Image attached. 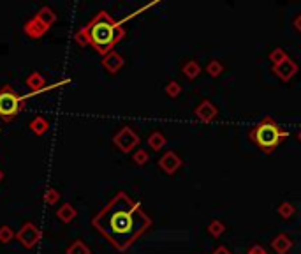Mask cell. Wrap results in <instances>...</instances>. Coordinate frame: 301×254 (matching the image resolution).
I'll return each instance as SVG.
<instances>
[{"instance_id":"6da1fadb","label":"cell","mask_w":301,"mask_h":254,"mask_svg":"<svg viewBox=\"0 0 301 254\" xmlns=\"http://www.w3.org/2000/svg\"><path fill=\"white\" fill-rule=\"evenodd\" d=\"M92 226L115 249L123 253L150 228L151 219L138 201L120 190L93 217Z\"/></svg>"},{"instance_id":"7a4b0ae2","label":"cell","mask_w":301,"mask_h":254,"mask_svg":"<svg viewBox=\"0 0 301 254\" xmlns=\"http://www.w3.org/2000/svg\"><path fill=\"white\" fill-rule=\"evenodd\" d=\"M125 35V29L118 23L108 11H99L87 25L81 27L74 34L76 42L80 46H92L97 53L104 57Z\"/></svg>"},{"instance_id":"3957f363","label":"cell","mask_w":301,"mask_h":254,"mask_svg":"<svg viewBox=\"0 0 301 254\" xmlns=\"http://www.w3.org/2000/svg\"><path fill=\"white\" fill-rule=\"evenodd\" d=\"M289 132L282 129L275 119L264 117L257 126L250 131V140L255 147H259L264 154H273L276 147L282 143L284 138H287Z\"/></svg>"},{"instance_id":"277c9868","label":"cell","mask_w":301,"mask_h":254,"mask_svg":"<svg viewBox=\"0 0 301 254\" xmlns=\"http://www.w3.org/2000/svg\"><path fill=\"white\" fill-rule=\"evenodd\" d=\"M27 104V97L18 94L11 85H4L0 89V119L4 122H11L23 111Z\"/></svg>"},{"instance_id":"5b68a950","label":"cell","mask_w":301,"mask_h":254,"mask_svg":"<svg viewBox=\"0 0 301 254\" xmlns=\"http://www.w3.org/2000/svg\"><path fill=\"white\" fill-rule=\"evenodd\" d=\"M113 143L117 148H120L121 152L129 154L139 145V136L132 127L125 126V127H121L120 131L113 136Z\"/></svg>"},{"instance_id":"8992f818","label":"cell","mask_w":301,"mask_h":254,"mask_svg":"<svg viewBox=\"0 0 301 254\" xmlns=\"http://www.w3.org/2000/svg\"><path fill=\"white\" fill-rule=\"evenodd\" d=\"M41 235H42L41 229L33 224V222H25V224L20 228V231L16 233V240L20 242L25 249H32V247H35V244L41 240Z\"/></svg>"},{"instance_id":"52a82bcc","label":"cell","mask_w":301,"mask_h":254,"mask_svg":"<svg viewBox=\"0 0 301 254\" xmlns=\"http://www.w3.org/2000/svg\"><path fill=\"white\" fill-rule=\"evenodd\" d=\"M181 164H183L181 157L176 152H173V150H167V152L159 159V168L162 169L166 175H175L176 171L181 168Z\"/></svg>"},{"instance_id":"ba28073f","label":"cell","mask_w":301,"mask_h":254,"mask_svg":"<svg viewBox=\"0 0 301 254\" xmlns=\"http://www.w3.org/2000/svg\"><path fill=\"white\" fill-rule=\"evenodd\" d=\"M273 72H275L280 80L289 81L298 72V64L294 62L293 59H289L287 57V59H285L284 62L278 64V65H273Z\"/></svg>"},{"instance_id":"9c48e42d","label":"cell","mask_w":301,"mask_h":254,"mask_svg":"<svg viewBox=\"0 0 301 254\" xmlns=\"http://www.w3.org/2000/svg\"><path fill=\"white\" fill-rule=\"evenodd\" d=\"M123 64H125V60L118 51H109L108 55L102 57V67L108 72H111V74H117L123 67Z\"/></svg>"},{"instance_id":"30bf717a","label":"cell","mask_w":301,"mask_h":254,"mask_svg":"<svg viewBox=\"0 0 301 254\" xmlns=\"http://www.w3.org/2000/svg\"><path fill=\"white\" fill-rule=\"evenodd\" d=\"M194 115H196L199 120H203V122H213V120L218 117V110L210 101H203L196 110H194Z\"/></svg>"},{"instance_id":"8fae6325","label":"cell","mask_w":301,"mask_h":254,"mask_svg":"<svg viewBox=\"0 0 301 254\" xmlns=\"http://www.w3.org/2000/svg\"><path fill=\"white\" fill-rule=\"evenodd\" d=\"M23 30H25V34L29 35V37L39 39V37H42V35L46 34L48 30H50V27H46L42 21H39L37 18L33 16V18H30V20L27 21L25 25H23Z\"/></svg>"},{"instance_id":"7c38bea8","label":"cell","mask_w":301,"mask_h":254,"mask_svg":"<svg viewBox=\"0 0 301 254\" xmlns=\"http://www.w3.org/2000/svg\"><path fill=\"white\" fill-rule=\"evenodd\" d=\"M271 247L276 254H287L289 251L293 249V240H291L287 235L280 233V235H276V237L271 240Z\"/></svg>"},{"instance_id":"4fadbf2b","label":"cell","mask_w":301,"mask_h":254,"mask_svg":"<svg viewBox=\"0 0 301 254\" xmlns=\"http://www.w3.org/2000/svg\"><path fill=\"white\" fill-rule=\"evenodd\" d=\"M27 87L32 92H41L46 87V80L41 76V72H30L29 76H27Z\"/></svg>"},{"instance_id":"5bb4252c","label":"cell","mask_w":301,"mask_h":254,"mask_svg":"<svg viewBox=\"0 0 301 254\" xmlns=\"http://www.w3.org/2000/svg\"><path fill=\"white\" fill-rule=\"evenodd\" d=\"M76 216H78V212H76V208L72 207L71 203H63L62 207L57 210V217H59L62 222H65V224H69L71 221H74Z\"/></svg>"},{"instance_id":"9a60e30c","label":"cell","mask_w":301,"mask_h":254,"mask_svg":"<svg viewBox=\"0 0 301 254\" xmlns=\"http://www.w3.org/2000/svg\"><path fill=\"white\" fill-rule=\"evenodd\" d=\"M30 127V131L33 132V134H37V136H42V134H46L48 129H50V122H48L44 117H35V119H32V122L29 124Z\"/></svg>"},{"instance_id":"2e32d148","label":"cell","mask_w":301,"mask_h":254,"mask_svg":"<svg viewBox=\"0 0 301 254\" xmlns=\"http://www.w3.org/2000/svg\"><path fill=\"white\" fill-rule=\"evenodd\" d=\"M35 18H37L39 21H42L46 27H51L57 21V13H55L53 9L50 7V5H44V7H41L37 11V14H35Z\"/></svg>"},{"instance_id":"e0dca14e","label":"cell","mask_w":301,"mask_h":254,"mask_svg":"<svg viewBox=\"0 0 301 254\" xmlns=\"http://www.w3.org/2000/svg\"><path fill=\"white\" fill-rule=\"evenodd\" d=\"M166 136L162 134L160 131H153L150 136H148V145H150L151 150H155V152H159L160 148L166 147Z\"/></svg>"},{"instance_id":"ac0fdd59","label":"cell","mask_w":301,"mask_h":254,"mask_svg":"<svg viewBox=\"0 0 301 254\" xmlns=\"http://www.w3.org/2000/svg\"><path fill=\"white\" fill-rule=\"evenodd\" d=\"M181 71H183L185 78H188V80H196V78L201 74V65L196 62V60H188Z\"/></svg>"},{"instance_id":"d6986e66","label":"cell","mask_w":301,"mask_h":254,"mask_svg":"<svg viewBox=\"0 0 301 254\" xmlns=\"http://www.w3.org/2000/svg\"><path fill=\"white\" fill-rule=\"evenodd\" d=\"M65 254H92L90 253V247L81 240H74L71 246L67 247Z\"/></svg>"},{"instance_id":"ffe728a7","label":"cell","mask_w":301,"mask_h":254,"mask_svg":"<svg viewBox=\"0 0 301 254\" xmlns=\"http://www.w3.org/2000/svg\"><path fill=\"white\" fill-rule=\"evenodd\" d=\"M276 212H278V216H280L282 219H291V217L294 216V212H296V208H294V205H293V203H289V201H284V203L278 205Z\"/></svg>"},{"instance_id":"44dd1931","label":"cell","mask_w":301,"mask_h":254,"mask_svg":"<svg viewBox=\"0 0 301 254\" xmlns=\"http://www.w3.org/2000/svg\"><path fill=\"white\" fill-rule=\"evenodd\" d=\"M224 71V65H222L220 60H210L208 65H206V72H208L211 78H218Z\"/></svg>"},{"instance_id":"7402d4cb","label":"cell","mask_w":301,"mask_h":254,"mask_svg":"<svg viewBox=\"0 0 301 254\" xmlns=\"http://www.w3.org/2000/svg\"><path fill=\"white\" fill-rule=\"evenodd\" d=\"M208 231H210V235L211 237H220L222 233L226 231V224L222 222V221H218V219H213L211 222H210V226H208Z\"/></svg>"},{"instance_id":"603a6c76","label":"cell","mask_w":301,"mask_h":254,"mask_svg":"<svg viewBox=\"0 0 301 254\" xmlns=\"http://www.w3.org/2000/svg\"><path fill=\"white\" fill-rule=\"evenodd\" d=\"M132 161L136 162L138 166H143V164H147L148 161H150V154L145 150V148H138L136 152L132 154Z\"/></svg>"},{"instance_id":"cb8c5ba5","label":"cell","mask_w":301,"mask_h":254,"mask_svg":"<svg viewBox=\"0 0 301 254\" xmlns=\"http://www.w3.org/2000/svg\"><path fill=\"white\" fill-rule=\"evenodd\" d=\"M14 238H16V233L9 226H0V244H9Z\"/></svg>"},{"instance_id":"d4e9b609","label":"cell","mask_w":301,"mask_h":254,"mask_svg":"<svg viewBox=\"0 0 301 254\" xmlns=\"http://www.w3.org/2000/svg\"><path fill=\"white\" fill-rule=\"evenodd\" d=\"M44 201H46L48 205H55L60 201V192L55 187H48L46 192H44Z\"/></svg>"},{"instance_id":"484cf974","label":"cell","mask_w":301,"mask_h":254,"mask_svg":"<svg viewBox=\"0 0 301 254\" xmlns=\"http://www.w3.org/2000/svg\"><path fill=\"white\" fill-rule=\"evenodd\" d=\"M285 59H287V53H285L282 48H275V50L270 53V60H271L273 65H278V64L284 62Z\"/></svg>"},{"instance_id":"4316f807","label":"cell","mask_w":301,"mask_h":254,"mask_svg":"<svg viewBox=\"0 0 301 254\" xmlns=\"http://www.w3.org/2000/svg\"><path fill=\"white\" fill-rule=\"evenodd\" d=\"M166 94L173 99L178 97L181 94V85L178 83V81H169V83L166 85Z\"/></svg>"},{"instance_id":"83f0119b","label":"cell","mask_w":301,"mask_h":254,"mask_svg":"<svg viewBox=\"0 0 301 254\" xmlns=\"http://www.w3.org/2000/svg\"><path fill=\"white\" fill-rule=\"evenodd\" d=\"M248 254H268V253L261 246H254V247H250V249H248Z\"/></svg>"},{"instance_id":"f1b7e54d","label":"cell","mask_w":301,"mask_h":254,"mask_svg":"<svg viewBox=\"0 0 301 254\" xmlns=\"http://www.w3.org/2000/svg\"><path fill=\"white\" fill-rule=\"evenodd\" d=\"M293 25H294V29L298 30V32H301V14H298L296 18L293 20Z\"/></svg>"},{"instance_id":"f546056e","label":"cell","mask_w":301,"mask_h":254,"mask_svg":"<svg viewBox=\"0 0 301 254\" xmlns=\"http://www.w3.org/2000/svg\"><path fill=\"white\" fill-rule=\"evenodd\" d=\"M211 254H231V253H229V249H227V247L222 246V247H217V249H215Z\"/></svg>"},{"instance_id":"4dcf8cb0","label":"cell","mask_w":301,"mask_h":254,"mask_svg":"<svg viewBox=\"0 0 301 254\" xmlns=\"http://www.w3.org/2000/svg\"><path fill=\"white\" fill-rule=\"evenodd\" d=\"M2 180H4V171L0 169V182H2Z\"/></svg>"},{"instance_id":"1f68e13d","label":"cell","mask_w":301,"mask_h":254,"mask_svg":"<svg viewBox=\"0 0 301 254\" xmlns=\"http://www.w3.org/2000/svg\"><path fill=\"white\" fill-rule=\"evenodd\" d=\"M298 140H300V141H301V131H300V134H298Z\"/></svg>"}]
</instances>
